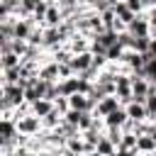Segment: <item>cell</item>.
Segmentation results:
<instances>
[{"instance_id": "obj_3", "label": "cell", "mask_w": 156, "mask_h": 156, "mask_svg": "<svg viewBox=\"0 0 156 156\" xmlns=\"http://www.w3.org/2000/svg\"><path fill=\"white\" fill-rule=\"evenodd\" d=\"M127 32H129V34H134V37H151V22H149L146 12L136 15V17L127 24Z\"/></svg>"}, {"instance_id": "obj_23", "label": "cell", "mask_w": 156, "mask_h": 156, "mask_svg": "<svg viewBox=\"0 0 156 156\" xmlns=\"http://www.w3.org/2000/svg\"><path fill=\"white\" fill-rule=\"evenodd\" d=\"M122 134H124V129H122V127H105V136H107V139H112L117 149H119V141H122Z\"/></svg>"}, {"instance_id": "obj_26", "label": "cell", "mask_w": 156, "mask_h": 156, "mask_svg": "<svg viewBox=\"0 0 156 156\" xmlns=\"http://www.w3.org/2000/svg\"><path fill=\"white\" fill-rule=\"evenodd\" d=\"M117 41L124 46V49H132V41H134V34H129L127 29L124 32H117Z\"/></svg>"}, {"instance_id": "obj_32", "label": "cell", "mask_w": 156, "mask_h": 156, "mask_svg": "<svg viewBox=\"0 0 156 156\" xmlns=\"http://www.w3.org/2000/svg\"><path fill=\"white\" fill-rule=\"evenodd\" d=\"M136 156H151V154H141V151H136Z\"/></svg>"}, {"instance_id": "obj_31", "label": "cell", "mask_w": 156, "mask_h": 156, "mask_svg": "<svg viewBox=\"0 0 156 156\" xmlns=\"http://www.w3.org/2000/svg\"><path fill=\"white\" fill-rule=\"evenodd\" d=\"M88 156H102V154H98V151H90V154H88Z\"/></svg>"}, {"instance_id": "obj_13", "label": "cell", "mask_w": 156, "mask_h": 156, "mask_svg": "<svg viewBox=\"0 0 156 156\" xmlns=\"http://www.w3.org/2000/svg\"><path fill=\"white\" fill-rule=\"evenodd\" d=\"M136 151H141V154H154V151H156V139H154V134H139V139H136Z\"/></svg>"}, {"instance_id": "obj_11", "label": "cell", "mask_w": 156, "mask_h": 156, "mask_svg": "<svg viewBox=\"0 0 156 156\" xmlns=\"http://www.w3.org/2000/svg\"><path fill=\"white\" fill-rule=\"evenodd\" d=\"M102 119H105V127H124V122L129 119V115H127L124 107H117L115 112H110V115L102 117Z\"/></svg>"}, {"instance_id": "obj_10", "label": "cell", "mask_w": 156, "mask_h": 156, "mask_svg": "<svg viewBox=\"0 0 156 156\" xmlns=\"http://www.w3.org/2000/svg\"><path fill=\"white\" fill-rule=\"evenodd\" d=\"M63 20H66V17H63V10H61L58 5H49L46 15H44V27H58Z\"/></svg>"}, {"instance_id": "obj_19", "label": "cell", "mask_w": 156, "mask_h": 156, "mask_svg": "<svg viewBox=\"0 0 156 156\" xmlns=\"http://www.w3.org/2000/svg\"><path fill=\"white\" fill-rule=\"evenodd\" d=\"M95 151H98V154H102V156H112V154L117 151V146H115V141H112V139H107V136L102 134V139L98 141Z\"/></svg>"}, {"instance_id": "obj_33", "label": "cell", "mask_w": 156, "mask_h": 156, "mask_svg": "<svg viewBox=\"0 0 156 156\" xmlns=\"http://www.w3.org/2000/svg\"><path fill=\"white\" fill-rule=\"evenodd\" d=\"M154 139H156V134H154Z\"/></svg>"}, {"instance_id": "obj_14", "label": "cell", "mask_w": 156, "mask_h": 156, "mask_svg": "<svg viewBox=\"0 0 156 156\" xmlns=\"http://www.w3.org/2000/svg\"><path fill=\"white\" fill-rule=\"evenodd\" d=\"M22 63V56L15 51H0V71L2 68H15Z\"/></svg>"}, {"instance_id": "obj_6", "label": "cell", "mask_w": 156, "mask_h": 156, "mask_svg": "<svg viewBox=\"0 0 156 156\" xmlns=\"http://www.w3.org/2000/svg\"><path fill=\"white\" fill-rule=\"evenodd\" d=\"M39 78L46 80V83H58V80H61V78H58V63L51 58V54H49V58L39 66Z\"/></svg>"}, {"instance_id": "obj_9", "label": "cell", "mask_w": 156, "mask_h": 156, "mask_svg": "<svg viewBox=\"0 0 156 156\" xmlns=\"http://www.w3.org/2000/svg\"><path fill=\"white\" fill-rule=\"evenodd\" d=\"M124 110H127L129 119H134V122H146V119H149L146 105H144V102H139V100H132L129 105H124Z\"/></svg>"}, {"instance_id": "obj_20", "label": "cell", "mask_w": 156, "mask_h": 156, "mask_svg": "<svg viewBox=\"0 0 156 156\" xmlns=\"http://www.w3.org/2000/svg\"><path fill=\"white\" fill-rule=\"evenodd\" d=\"M136 139H139V134L124 132V134H122V141H119V149H129V151H136Z\"/></svg>"}, {"instance_id": "obj_28", "label": "cell", "mask_w": 156, "mask_h": 156, "mask_svg": "<svg viewBox=\"0 0 156 156\" xmlns=\"http://www.w3.org/2000/svg\"><path fill=\"white\" fill-rule=\"evenodd\" d=\"M146 17H149V22H151V29H156V7L146 10Z\"/></svg>"}, {"instance_id": "obj_21", "label": "cell", "mask_w": 156, "mask_h": 156, "mask_svg": "<svg viewBox=\"0 0 156 156\" xmlns=\"http://www.w3.org/2000/svg\"><path fill=\"white\" fill-rule=\"evenodd\" d=\"M149 44H151V37H134L132 49L139 51V54H149Z\"/></svg>"}, {"instance_id": "obj_22", "label": "cell", "mask_w": 156, "mask_h": 156, "mask_svg": "<svg viewBox=\"0 0 156 156\" xmlns=\"http://www.w3.org/2000/svg\"><path fill=\"white\" fill-rule=\"evenodd\" d=\"M124 51H127V49H124V46H122V44L117 41V44H112V46H110V49L105 51V56H107L110 61H122V56H124Z\"/></svg>"}, {"instance_id": "obj_24", "label": "cell", "mask_w": 156, "mask_h": 156, "mask_svg": "<svg viewBox=\"0 0 156 156\" xmlns=\"http://www.w3.org/2000/svg\"><path fill=\"white\" fill-rule=\"evenodd\" d=\"M144 105H146V112H149V119H156V90H151V93L146 95V100H144Z\"/></svg>"}, {"instance_id": "obj_1", "label": "cell", "mask_w": 156, "mask_h": 156, "mask_svg": "<svg viewBox=\"0 0 156 156\" xmlns=\"http://www.w3.org/2000/svg\"><path fill=\"white\" fill-rule=\"evenodd\" d=\"M17 122V129H20V134H27V136H34V134H41L44 132V124H41V117H37V115H24V117H17L15 119Z\"/></svg>"}, {"instance_id": "obj_5", "label": "cell", "mask_w": 156, "mask_h": 156, "mask_svg": "<svg viewBox=\"0 0 156 156\" xmlns=\"http://www.w3.org/2000/svg\"><path fill=\"white\" fill-rule=\"evenodd\" d=\"M90 44H93V37L80 34V32H76V34L66 41V46L71 49V54H83V51H90Z\"/></svg>"}, {"instance_id": "obj_25", "label": "cell", "mask_w": 156, "mask_h": 156, "mask_svg": "<svg viewBox=\"0 0 156 156\" xmlns=\"http://www.w3.org/2000/svg\"><path fill=\"white\" fill-rule=\"evenodd\" d=\"M127 2V7L134 12V15H141V12H146V2L144 0H124Z\"/></svg>"}, {"instance_id": "obj_30", "label": "cell", "mask_w": 156, "mask_h": 156, "mask_svg": "<svg viewBox=\"0 0 156 156\" xmlns=\"http://www.w3.org/2000/svg\"><path fill=\"white\" fill-rule=\"evenodd\" d=\"M149 56L156 58V39H154V37H151V44H149Z\"/></svg>"}, {"instance_id": "obj_7", "label": "cell", "mask_w": 156, "mask_h": 156, "mask_svg": "<svg viewBox=\"0 0 156 156\" xmlns=\"http://www.w3.org/2000/svg\"><path fill=\"white\" fill-rule=\"evenodd\" d=\"M93 58H95L93 51H83V54H73V58H71L68 63L73 66V71H76V76H78V73H85V71L93 66Z\"/></svg>"}, {"instance_id": "obj_18", "label": "cell", "mask_w": 156, "mask_h": 156, "mask_svg": "<svg viewBox=\"0 0 156 156\" xmlns=\"http://www.w3.org/2000/svg\"><path fill=\"white\" fill-rule=\"evenodd\" d=\"M98 44H102L105 49H110L112 44H117V32H110V29H105V32H100V34H95L93 37Z\"/></svg>"}, {"instance_id": "obj_16", "label": "cell", "mask_w": 156, "mask_h": 156, "mask_svg": "<svg viewBox=\"0 0 156 156\" xmlns=\"http://www.w3.org/2000/svg\"><path fill=\"white\" fill-rule=\"evenodd\" d=\"M51 110H54V102H51V100H46V98H41V100H37V102H32V115H37V117H46Z\"/></svg>"}, {"instance_id": "obj_27", "label": "cell", "mask_w": 156, "mask_h": 156, "mask_svg": "<svg viewBox=\"0 0 156 156\" xmlns=\"http://www.w3.org/2000/svg\"><path fill=\"white\" fill-rule=\"evenodd\" d=\"M54 107H56L61 115H66V112L71 110V102H68V98H66V95H61V98H56V100H54Z\"/></svg>"}, {"instance_id": "obj_2", "label": "cell", "mask_w": 156, "mask_h": 156, "mask_svg": "<svg viewBox=\"0 0 156 156\" xmlns=\"http://www.w3.org/2000/svg\"><path fill=\"white\" fill-rule=\"evenodd\" d=\"M132 93H134V100L144 102L146 95L151 93V80L144 73H132Z\"/></svg>"}, {"instance_id": "obj_17", "label": "cell", "mask_w": 156, "mask_h": 156, "mask_svg": "<svg viewBox=\"0 0 156 156\" xmlns=\"http://www.w3.org/2000/svg\"><path fill=\"white\" fill-rule=\"evenodd\" d=\"M61 122H63V115L54 107L46 117H41V124H44V129H56V127H61Z\"/></svg>"}, {"instance_id": "obj_8", "label": "cell", "mask_w": 156, "mask_h": 156, "mask_svg": "<svg viewBox=\"0 0 156 156\" xmlns=\"http://www.w3.org/2000/svg\"><path fill=\"white\" fill-rule=\"evenodd\" d=\"M117 107H122L119 98H117V95H105V98L98 102V107H95L93 112H95L98 117H107V115H110V112H115Z\"/></svg>"}, {"instance_id": "obj_4", "label": "cell", "mask_w": 156, "mask_h": 156, "mask_svg": "<svg viewBox=\"0 0 156 156\" xmlns=\"http://www.w3.org/2000/svg\"><path fill=\"white\" fill-rule=\"evenodd\" d=\"M61 44H66V37H63L61 27H44V49L46 51H54Z\"/></svg>"}, {"instance_id": "obj_12", "label": "cell", "mask_w": 156, "mask_h": 156, "mask_svg": "<svg viewBox=\"0 0 156 156\" xmlns=\"http://www.w3.org/2000/svg\"><path fill=\"white\" fill-rule=\"evenodd\" d=\"M112 10H115V15H117V20H122L124 24H129V22H132V20L136 17V15H134V12H132V10L127 7V2H124V0H115V5H112Z\"/></svg>"}, {"instance_id": "obj_15", "label": "cell", "mask_w": 156, "mask_h": 156, "mask_svg": "<svg viewBox=\"0 0 156 156\" xmlns=\"http://www.w3.org/2000/svg\"><path fill=\"white\" fill-rule=\"evenodd\" d=\"M58 90H61V95H66V98L76 95V93H78V76L66 78V80H58Z\"/></svg>"}, {"instance_id": "obj_29", "label": "cell", "mask_w": 156, "mask_h": 156, "mask_svg": "<svg viewBox=\"0 0 156 156\" xmlns=\"http://www.w3.org/2000/svg\"><path fill=\"white\" fill-rule=\"evenodd\" d=\"M112 156H136V151H129V149H117Z\"/></svg>"}]
</instances>
